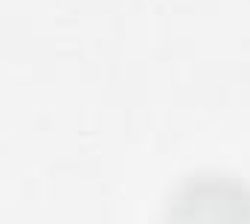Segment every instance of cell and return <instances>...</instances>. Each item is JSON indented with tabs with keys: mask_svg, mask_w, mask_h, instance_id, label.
Returning <instances> with one entry per match:
<instances>
[{
	"mask_svg": "<svg viewBox=\"0 0 250 224\" xmlns=\"http://www.w3.org/2000/svg\"><path fill=\"white\" fill-rule=\"evenodd\" d=\"M175 222H250V189L233 178L201 175L187 180L172 204Z\"/></svg>",
	"mask_w": 250,
	"mask_h": 224,
	"instance_id": "6da1fadb",
	"label": "cell"
}]
</instances>
